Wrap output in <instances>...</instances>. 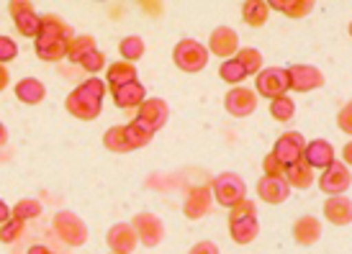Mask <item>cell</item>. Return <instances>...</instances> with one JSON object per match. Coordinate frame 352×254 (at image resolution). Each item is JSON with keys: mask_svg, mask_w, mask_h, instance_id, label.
I'll list each match as a JSON object with an SVG mask.
<instances>
[{"mask_svg": "<svg viewBox=\"0 0 352 254\" xmlns=\"http://www.w3.org/2000/svg\"><path fill=\"white\" fill-rule=\"evenodd\" d=\"M267 5H270V10L285 13L288 19H303V16H309L314 10L311 0H273V3H267Z\"/></svg>", "mask_w": 352, "mask_h": 254, "instance_id": "cell-29", "label": "cell"}, {"mask_svg": "<svg viewBox=\"0 0 352 254\" xmlns=\"http://www.w3.org/2000/svg\"><path fill=\"white\" fill-rule=\"evenodd\" d=\"M124 128H126V141H129V147H131V152H134V149L147 147L149 141H152V137H155V131H152L144 121H139V118L129 121Z\"/></svg>", "mask_w": 352, "mask_h": 254, "instance_id": "cell-26", "label": "cell"}, {"mask_svg": "<svg viewBox=\"0 0 352 254\" xmlns=\"http://www.w3.org/2000/svg\"><path fill=\"white\" fill-rule=\"evenodd\" d=\"M6 221H10V208L3 200H0V226L6 224Z\"/></svg>", "mask_w": 352, "mask_h": 254, "instance_id": "cell-45", "label": "cell"}, {"mask_svg": "<svg viewBox=\"0 0 352 254\" xmlns=\"http://www.w3.org/2000/svg\"><path fill=\"white\" fill-rule=\"evenodd\" d=\"M208 49H211V54H216V57L232 59V54L239 51V36L234 34V29H229V26H219V29L211 34Z\"/></svg>", "mask_w": 352, "mask_h": 254, "instance_id": "cell-18", "label": "cell"}, {"mask_svg": "<svg viewBox=\"0 0 352 254\" xmlns=\"http://www.w3.org/2000/svg\"><path fill=\"white\" fill-rule=\"evenodd\" d=\"M39 36H50V39H65L69 41L75 36V31L69 29L59 16H41V34Z\"/></svg>", "mask_w": 352, "mask_h": 254, "instance_id": "cell-28", "label": "cell"}, {"mask_svg": "<svg viewBox=\"0 0 352 254\" xmlns=\"http://www.w3.org/2000/svg\"><path fill=\"white\" fill-rule=\"evenodd\" d=\"M337 126L342 128L347 137H352V100L337 113Z\"/></svg>", "mask_w": 352, "mask_h": 254, "instance_id": "cell-40", "label": "cell"}, {"mask_svg": "<svg viewBox=\"0 0 352 254\" xmlns=\"http://www.w3.org/2000/svg\"><path fill=\"white\" fill-rule=\"evenodd\" d=\"M103 147H106L108 152H116V154H126V152H131V147H129V141H126V128L124 126L108 128L106 137H103Z\"/></svg>", "mask_w": 352, "mask_h": 254, "instance_id": "cell-31", "label": "cell"}, {"mask_svg": "<svg viewBox=\"0 0 352 254\" xmlns=\"http://www.w3.org/2000/svg\"><path fill=\"white\" fill-rule=\"evenodd\" d=\"M188 254H219V246L214 242H198V244L190 246Z\"/></svg>", "mask_w": 352, "mask_h": 254, "instance_id": "cell-42", "label": "cell"}, {"mask_svg": "<svg viewBox=\"0 0 352 254\" xmlns=\"http://www.w3.org/2000/svg\"><path fill=\"white\" fill-rule=\"evenodd\" d=\"M108 246H111V252L116 254H131L137 249V242L139 236L134 231V226L131 224H116L108 229V236H106Z\"/></svg>", "mask_w": 352, "mask_h": 254, "instance_id": "cell-16", "label": "cell"}, {"mask_svg": "<svg viewBox=\"0 0 352 254\" xmlns=\"http://www.w3.org/2000/svg\"><path fill=\"white\" fill-rule=\"evenodd\" d=\"M219 75H221V80H224V82L234 85V88H239V82H242L245 78H250V75H247V69L239 65V59H236V57L226 59L224 65L219 67Z\"/></svg>", "mask_w": 352, "mask_h": 254, "instance_id": "cell-33", "label": "cell"}, {"mask_svg": "<svg viewBox=\"0 0 352 254\" xmlns=\"http://www.w3.org/2000/svg\"><path fill=\"white\" fill-rule=\"evenodd\" d=\"M173 62L177 65V69H183L188 75H196L208 65V49L196 39H183L177 41L175 49H173Z\"/></svg>", "mask_w": 352, "mask_h": 254, "instance_id": "cell-4", "label": "cell"}, {"mask_svg": "<svg viewBox=\"0 0 352 254\" xmlns=\"http://www.w3.org/2000/svg\"><path fill=\"white\" fill-rule=\"evenodd\" d=\"M270 116H273L275 121H280V124H288V121L296 116L294 98H288V95H280V98L270 100Z\"/></svg>", "mask_w": 352, "mask_h": 254, "instance_id": "cell-34", "label": "cell"}, {"mask_svg": "<svg viewBox=\"0 0 352 254\" xmlns=\"http://www.w3.org/2000/svg\"><path fill=\"white\" fill-rule=\"evenodd\" d=\"M131 82H137V67L131 62L121 59V62H113L108 67V85H111V90H118L124 85H131Z\"/></svg>", "mask_w": 352, "mask_h": 254, "instance_id": "cell-23", "label": "cell"}, {"mask_svg": "<svg viewBox=\"0 0 352 254\" xmlns=\"http://www.w3.org/2000/svg\"><path fill=\"white\" fill-rule=\"evenodd\" d=\"M103 95H106V82L98 78H88L85 82H80L78 88L69 93L65 106L80 121H93V118L100 116Z\"/></svg>", "mask_w": 352, "mask_h": 254, "instance_id": "cell-1", "label": "cell"}, {"mask_svg": "<svg viewBox=\"0 0 352 254\" xmlns=\"http://www.w3.org/2000/svg\"><path fill=\"white\" fill-rule=\"evenodd\" d=\"M19 57V44L10 39V36H0V65L13 62Z\"/></svg>", "mask_w": 352, "mask_h": 254, "instance_id": "cell-39", "label": "cell"}, {"mask_svg": "<svg viewBox=\"0 0 352 254\" xmlns=\"http://www.w3.org/2000/svg\"><path fill=\"white\" fill-rule=\"evenodd\" d=\"M6 141H8V131H6V126H3V124H0V147H3V144H6Z\"/></svg>", "mask_w": 352, "mask_h": 254, "instance_id": "cell-47", "label": "cell"}, {"mask_svg": "<svg viewBox=\"0 0 352 254\" xmlns=\"http://www.w3.org/2000/svg\"><path fill=\"white\" fill-rule=\"evenodd\" d=\"M80 67L85 69V72H88V75H98L100 69L106 67V54H103V51H90L88 57L82 59V62H80Z\"/></svg>", "mask_w": 352, "mask_h": 254, "instance_id": "cell-38", "label": "cell"}, {"mask_svg": "<svg viewBox=\"0 0 352 254\" xmlns=\"http://www.w3.org/2000/svg\"><path fill=\"white\" fill-rule=\"evenodd\" d=\"M41 213V203L36 198H23L19 203L13 205V218H19V221H29V218H36Z\"/></svg>", "mask_w": 352, "mask_h": 254, "instance_id": "cell-35", "label": "cell"}, {"mask_svg": "<svg viewBox=\"0 0 352 254\" xmlns=\"http://www.w3.org/2000/svg\"><path fill=\"white\" fill-rule=\"evenodd\" d=\"M13 93H16V98H19L21 103H26V106H39L41 100H44V95H47V88H44L41 80L23 78L16 82Z\"/></svg>", "mask_w": 352, "mask_h": 254, "instance_id": "cell-22", "label": "cell"}, {"mask_svg": "<svg viewBox=\"0 0 352 254\" xmlns=\"http://www.w3.org/2000/svg\"><path fill=\"white\" fill-rule=\"evenodd\" d=\"M229 234L236 244H250L260 234V218H257V208L252 200H242L239 205L232 208L229 213Z\"/></svg>", "mask_w": 352, "mask_h": 254, "instance_id": "cell-2", "label": "cell"}, {"mask_svg": "<svg viewBox=\"0 0 352 254\" xmlns=\"http://www.w3.org/2000/svg\"><path fill=\"white\" fill-rule=\"evenodd\" d=\"M288 80H291V90L294 93H311L324 85V75L319 67L314 65H291L288 67Z\"/></svg>", "mask_w": 352, "mask_h": 254, "instance_id": "cell-10", "label": "cell"}, {"mask_svg": "<svg viewBox=\"0 0 352 254\" xmlns=\"http://www.w3.org/2000/svg\"><path fill=\"white\" fill-rule=\"evenodd\" d=\"M350 36H352V23H350Z\"/></svg>", "mask_w": 352, "mask_h": 254, "instance_id": "cell-48", "label": "cell"}, {"mask_svg": "<svg viewBox=\"0 0 352 254\" xmlns=\"http://www.w3.org/2000/svg\"><path fill=\"white\" fill-rule=\"evenodd\" d=\"M167 116H170V108L162 98H147L137 111V118L144 121L152 131H160V128L167 124Z\"/></svg>", "mask_w": 352, "mask_h": 254, "instance_id": "cell-17", "label": "cell"}, {"mask_svg": "<svg viewBox=\"0 0 352 254\" xmlns=\"http://www.w3.org/2000/svg\"><path fill=\"white\" fill-rule=\"evenodd\" d=\"M242 19H245L247 26L260 29L270 19V5L265 0H247L245 5H242Z\"/></svg>", "mask_w": 352, "mask_h": 254, "instance_id": "cell-25", "label": "cell"}, {"mask_svg": "<svg viewBox=\"0 0 352 254\" xmlns=\"http://www.w3.org/2000/svg\"><path fill=\"white\" fill-rule=\"evenodd\" d=\"M211 193H214L216 203L232 211L247 198V183L236 172H221L211 180Z\"/></svg>", "mask_w": 352, "mask_h": 254, "instance_id": "cell-3", "label": "cell"}, {"mask_svg": "<svg viewBox=\"0 0 352 254\" xmlns=\"http://www.w3.org/2000/svg\"><path fill=\"white\" fill-rule=\"evenodd\" d=\"M303 162L311 170H327L329 165L337 162V154H334V147L327 139H314L303 149Z\"/></svg>", "mask_w": 352, "mask_h": 254, "instance_id": "cell-13", "label": "cell"}, {"mask_svg": "<svg viewBox=\"0 0 352 254\" xmlns=\"http://www.w3.org/2000/svg\"><path fill=\"white\" fill-rule=\"evenodd\" d=\"M342 162L347 167H352V141H347V144H344V149H342Z\"/></svg>", "mask_w": 352, "mask_h": 254, "instance_id": "cell-43", "label": "cell"}, {"mask_svg": "<svg viewBox=\"0 0 352 254\" xmlns=\"http://www.w3.org/2000/svg\"><path fill=\"white\" fill-rule=\"evenodd\" d=\"M90 51H96V39L93 36H80L75 34L72 39L67 41V59L69 62H82V59L88 57Z\"/></svg>", "mask_w": 352, "mask_h": 254, "instance_id": "cell-30", "label": "cell"}, {"mask_svg": "<svg viewBox=\"0 0 352 254\" xmlns=\"http://www.w3.org/2000/svg\"><path fill=\"white\" fill-rule=\"evenodd\" d=\"M288 196H291V185H288L285 175L260 177V183H257V198H260V200H265V203H270V205H278V203H283V200H288Z\"/></svg>", "mask_w": 352, "mask_h": 254, "instance_id": "cell-14", "label": "cell"}, {"mask_svg": "<svg viewBox=\"0 0 352 254\" xmlns=\"http://www.w3.org/2000/svg\"><path fill=\"white\" fill-rule=\"evenodd\" d=\"M147 100V90L142 82H131V85H124V88L113 90V103L121 111H139V106Z\"/></svg>", "mask_w": 352, "mask_h": 254, "instance_id": "cell-20", "label": "cell"}, {"mask_svg": "<svg viewBox=\"0 0 352 254\" xmlns=\"http://www.w3.org/2000/svg\"><path fill=\"white\" fill-rule=\"evenodd\" d=\"M263 170H265V175H270V177H283L285 175V167L275 159L273 154H267L265 157V162H263Z\"/></svg>", "mask_w": 352, "mask_h": 254, "instance_id": "cell-41", "label": "cell"}, {"mask_svg": "<svg viewBox=\"0 0 352 254\" xmlns=\"http://www.w3.org/2000/svg\"><path fill=\"white\" fill-rule=\"evenodd\" d=\"M236 59L247 69V75H257L263 69V54L257 49H239L236 51Z\"/></svg>", "mask_w": 352, "mask_h": 254, "instance_id": "cell-36", "label": "cell"}, {"mask_svg": "<svg viewBox=\"0 0 352 254\" xmlns=\"http://www.w3.org/2000/svg\"><path fill=\"white\" fill-rule=\"evenodd\" d=\"M36 54H39V59H44V62H59V59L67 57V41L39 36V39H36Z\"/></svg>", "mask_w": 352, "mask_h": 254, "instance_id": "cell-24", "label": "cell"}, {"mask_svg": "<svg viewBox=\"0 0 352 254\" xmlns=\"http://www.w3.org/2000/svg\"><path fill=\"white\" fill-rule=\"evenodd\" d=\"M254 88L257 93L263 95V98H280L285 95L288 90H291V80H288V69H280V67H267V69H260L257 75H254Z\"/></svg>", "mask_w": 352, "mask_h": 254, "instance_id": "cell-6", "label": "cell"}, {"mask_svg": "<svg viewBox=\"0 0 352 254\" xmlns=\"http://www.w3.org/2000/svg\"><path fill=\"white\" fill-rule=\"evenodd\" d=\"M303 149H306V139H303L298 131H288V134H283V137L275 141V147L270 154H273L283 167H291L303 157Z\"/></svg>", "mask_w": 352, "mask_h": 254, "instance_id": "cell-9", "label": "cell"}, {"mask_svg": "<svg viewBox=\"0 0 352 254\" xmlns=\"http://www.w3.org/2000/svg\"><path fill=\"white\" fill-rule=\"evenodd\" d=\"M131 226H134L139 242L144 246H157L162 242V236H165V224L152 213H137Z\"/></svg>", "mask_w": 352, "mask_h": 254, "instance_id": "cell-11", "label": "cell"}, {"mask_svg": "<svg viewBox=\"0 0 352 254\" xmlns=\"http://www.w3.org/2000/svg\"><path fill=\"white\" fill-rule=\"evenodd\" d=\"M10 10V19H13V23H16V29H19V34H23V36H29V39H39L41 34V16L34 10V5L31 3H26V0H16V3H10L8 5Z\"/></svg>", "mask_w": 352, "mask_h": 254, "instance_id": "cell-7", "label": "cell"}, {"mask_svg": "<svg viewBox=\"0 0 352 254\" xmlns=\"http://www.w3.org/2000/svg\"><path fill=\"white\" fill-rule=\"evenodd\" d=\"M211 203H214L211 185H198L188 193L186 203H183V213H186L190 221H198V218H204V216L211 211Z\"/></svg>", "mask_w": 352, "mask_h": 254, "instance_id": "cell-15", "label": "cell"}, {"mask_svg": "<svg viewBox=\"0 0 352 254\" xmlns=\"http://www.w3.org/2000/svg\"><path fill=\"white\" fill-rule=\"evenodd\" d=\"M54 234L69 246H82L88 242V226L82 224V218L75 213H69V211H62V213L54 216Z\"/></svg>", "mask_w": 352, "mask_h": 254, "instance_id": "cell-5", "label": "cell"}, {"mask_svg": "<svg viewBox=\"0 0 352 254\" xmlns=\"http://www.w3.org/2000/svg\"><path fill=\"white\" fill-rule=\"evenodd\" d=\"M8 82H10V78H8V69L0 65V93L8 88Z\"/></svg>", "mask_w": 352, "mask_h": 254, "instance_id": "cell-44", "label": "cell"}, {"mask_svg": "<svg viewBox=\"0 0 352 254\" xmlns=\"http://www.w3.org/2000/svg\"><path fill=\"white\" fill-rule=\"evenodd\" d=\"M29 254H54V252H50V249H47V246L36 244V246H31V249H29Z\"/></svg>", "mask_w": 352, "mask_h": 254, "instance_id": "cell-46", "label": "cell"}, {"mask_svg": "<svg viewBox=\"0 0 352 254\" xmlns=\"http://www.w3.org/2000/svg\"><path fill=\"white\" fill-rule=\"evenodd\" d=\"M224 108L236 118H247L254 113V108H257V95H254L250 88H232L226 93L224 98Z\"/></svg>", "mask_w": 352, "mask_h": 254, "instance_id": "cell-12", "label": "cell"}, {"mask_svg": "<svg viewBox=\"0 0 352 254\" xmlns=\"http://www.w3.org/2000/svg\"><path fill=\"white\" fill-rule=\"evenodd\" d=\"M285 180H288V185H291V187L306 190V187L314 185V170L306 165V162H303V157H301L296 165L285 167Z\"/></svg>", "mask_w": 352, "mask_h": 254, "instance_id": "cell-27", "label": "cell"}, {"mask_svg": "<svg viewBox=\"0 0 352 254\" xmlns=\"http://www.w3.org/2000/svg\"><path fill=\"white\" fill-rule=\"evenodd\" d=\"M144 39L142 36H126V39H121V44H118V54H121V59L124 62H139V59L144 57Z\"/></svg>", "mask_w": 352, "mask_h": 254, "instance_id": "cell-32", "label": "cell"}, {"mask_svg": "<svg viewBox=\"0 0 352 254\" xmlns=\"http://www.w3.org/2000/svg\"><path fill=\"white\" fill-rule=\"evenodd\" d=\"M21 234H23V221H19V218H10V221H6V224L0 226V242L3 244L19 242Z\"/></svg>", "mask_w": 352, "mask_h": 254, "instance_id": "cell-37", "label": "cell"}, {"mask_svg": "<svg viewBox=\"0 0 352 254\" xmlns=\"http://www.w3.org/2000/svg\"><path fill=\"white\" fill-rule=\"evenodd\" d=\"M319 236H322V221L319 218H314V216H303L294 224V239L296 244L301 246H311L319 242Z\"/></svg>", "mask_w": 352, "mask_h": 254, "instance_id": "cell-21", "label": "cell"}, {"mask_svg": "<svg viewBox=\"0 0 352 254\" xmlns=\"http://www.w3.org/2000/svg\"><path fill=\"white\" fill-rule=\"evenodd\" d=\"M319 187H322V193L327 196H344V190L352 185V175H350V167L344 165V162H334L329 165L327 170H322V177L316 180Z\"/></svg>", "mask_w": 352, "mask_h": 254, "instance_id": "cell-8", "label": "cell"}, {"mask_svg": "<svg viewBox=\"0 0 352 254\" xmlns=\"http://www.w3.org/2000/svg\"><path fill=\"white\" fill-rule=\"evenodd\" d=\"M324 218L334 226L352 224V200L344 196H332L324 200Z\"/></svg>", "mask_w": 352, "mask_h": 254, "instance_id": "cell-19", "label": "cell"}]
</instances>
